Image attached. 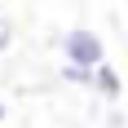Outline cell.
Here are the masks:
<instances>
[{"label":"cell","mask_w":128,"mask_h":128,"mask_svg":"<svg viewBox=\"0 0 128 128\" xmlns=\"http://www.w3.org/2000/svg\"><path fill=\"white\" fill-rule=\"evenodd\" d=\"M58 53H62V62L88 66V71H97L102 62H110V58H106V40L97 36L93 26H66L62 36H58Z\"/></svg>","instance_id":"1"},{"label":"cell","mask_w":128,"mask_h":128,"mask_svg":"<svg viewBox=\"0 0 128 128\" xmlns=\"http://www.w3.org/2000/svg\"><path fill=\"white\" fill-rule=\"evenodd\" d=\"M88 93L97 97V102H106V106H119V97H124V75H119L110 62H102L97 71H93V84H88Z\"/></svg>","instance_id":"2"},{"label":"cell","mask_w":128,"mask_h":128,"mask_svg":"<svg viewBox=\"0 0 128 128\" xmlns=\"http://www.w3.org/2000/svg\"><path fill=\"white\" fill-rule=\"evenodd\" d=\"M102 124H106V128H128V124H124V115H119V106H110V115H106Z\"/></svg>","instance_id":"5"},{"label":"cell","mask_w":128,"mask_h":128,"mask_svg":"<svg viewBox=\"0 0 128 128\" xmlns=\"http://www.w3.org/2000/svg\"><path fill=\"white\" fill-rule=\"evenodd\" d=\"M13 40H18V26H13V18H9V13H0V58L13 49Z\"/></svg>","instance_id":"4"},{"label":"cell","mask_w":128,"mask_h":128,"mask_svg":"<svg viewBox=\"0 0 128 128\" xmlns=\"http://www.w3.org/2000/svg\"><path fill=\"white\" fill-rule=\"evenodd\" d=\"M4 115H9V106H4V102H0V124H4Z\"/></svg>","instance_id":"6"},{"label":"cell","mask_w":128,"mask_h":128,"mask_svg":"<svg viewBox=\"0 0 128 128\" xmlns=\"http://www.w3.org/2000/svg\"><path fill=\"white\" fill-rule=\"evenodd\" d=\"M58 80H62V84H71V88H84V93H88V84H93V71H88V66H71V62H62Z\"/></svg>","instance_id":"3"}]
</instances>
